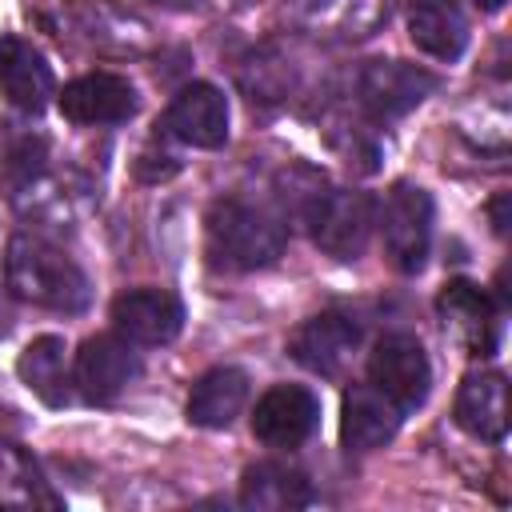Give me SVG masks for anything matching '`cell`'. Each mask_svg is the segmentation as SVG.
Here are the masks:
<instances>
[{
	"instance_id": "7c38bea8",
	"label": "cell",
	"mask_w": 512,
	"mask_h": 512,
	"mask_svg": "<svg viewBox=\"0 0 512 512\" xmlns=\"http://www.w3.org/2000/svg\"><path fill=\"white\" fill-rule=\"evenodd\" d=\"M164 132L188 148H220L228 140V100L216 84H188L164 112Z\"/></svg>"
},
{
	"instance_id": "d4e9b609",
	"label": "cell",
	"mask_w": 512,
	"mask_h": 512,
	"mask_svg": "<svg viewBox=\"0 0 512 512\" xmlns=\"http://www.w3.org/2000/svg\"><path fill=\"white\" fill-rule=\"evenodd\" d=\"M156 4H172V8H184V4H192V0H156Z\"/></svg>"
},
{
	"instance_id": "ac0fdd59",
	"label": "cell",
	"mask_w": 512,
	"mask_h": 512,
	"mask_svg": "<svg viewBox=\"0 0 512 512\" xmlns=\"http://www.w3.org/2000/svg\"><path fill=\"white\" fill-rule=\"evenodd\" d=\"M308 500H312L308 476L280 460L248 464L240 476V504L252 512H292V508H304Z\"/></svg>"
},
{
	"instance_id": "44dd1931",
	"label": "cell",
	"mask_w": 512,
	"mask_h": 512,
	"mask_svg": "<svg viewBox=\"0 0 512 512\" xmlns=\"http://www.w3.org/2000/svg\"><path fill=\"white\" fill-rule=\"evenodd\" d=\"M20 380L48 404V408H64L72 400V376H68V348L60 336H36L20 360H16Z\"/></svg>"
},
{
	"instance_id": "ffe728a7",
	"label": "cell",
	"mask_w": 512,
	"mask_h": 512,
	"mask_svg": "<svg viewBox=\"0 0 512 512\" xmlns=\"http://www.w3.org/2000/svg\"><path fill=\"white\" fill-rule=\"evenodd\" d=\"M248 404V376L240 368H212L188 392V420L196 428H228Z\"/></svg>"
},
{
	"instance_id": "5bb4252c",
	"label": "cell",
	"mask_w": 512,
	"mask_h": 512,
	"mask_svg": "<svg viewBox=\"0 0 512 512\" xmlns=\"http://www.w3.org/2000/svg\"><path fill=\"white\" fill-rule=\"evenodd\" d=\"M72 124H120L136 112V88L116 72H88L56 96Z\"/></svg>"
},
{
	"instance_id": "277c9868",
	"label": "cell",
	"mask_w": 512,
	"mask_h": 512,
	"mask_svg": "<svg viewBox=\"0 0 512 512\" xmlns=\"http://www.w3.org/2000/svg\"><path fill=\"white\" fill-rule=\"evenodd\" d=\"M376 224H380L388 260L408 276L420 272L432 248V196L420 184L400 180L376 208Z\"/></svg>"
},
{
	"instance_id": "8fae6325",
	"label": "cell",
	"mask_w": 512,
	"mask_h": 512,
	"mask_svg": "<svg viewBox=\"0 0 512 512\" xmlns=\"http://www.w3.org/2000/svg\"><path fill=\"white\" fill-rule=\"evenodd\" d=\"M136 376H140V356L132 352V340L92 336L76 352V388L88 404H112Z\"/></svg>"
},
{
	"instance_id": "603a6c76",
	"label": "cell",
	"mask_w": 512,
	"mask_h": 512,
	"mask_svg": "<svg viewBox=\"0 0 512 512\" xmlns=\"http://www.w3.org/2000/svg\"><path fill=\"white\" fill-rule=\"evenodd\" d=\"M504 208H508V196L500 192V196L492 200V208H488V212H492V228H496L500 236H508V216H504Z\"/></svg>"
},
{
	"instance_id": "7a4b0ae2",
	"label": "cell",
	"mask_w": 512,
	"mask_h": 512,
	"mask_svg": "<svg viewBox=\"0 0 512 512\" xmlns=\"http://www.w3.org/2000/svg\"><path fill=\"white\" fill-rule=\"evenodd\" d=\"M204 232H208V256L216 268H228V272H256V268H268L280 260L284 244H288V228L260 204H248V200H216L208 208V220H204Z\"/></svg>"
},
{
	"instance_id": "30bf717a",
	"label": "cell",
	"mask_w": 512,
	"mask_h": 512,
	"mask_svg": "<svg viewBox=\"0 0 512 512\" xmlns=\"http://www.w3.org/2000/svg\"><path fill=\"white\" fill-rule=\"evenodd\" d=\"M320 424V400L304 384H276L256 400L252 432L268 448H300Z\"/></svg>"
},
{
	"instance_id": "5b68a950",
	"label": "cell",
	"mask_w": 512,
	"mask_h": 512,
	"mask_svg": "<svg viewBox=\"0 0 512 512\" xmlns=\"http://www.w3.org/2000/svg\"><path fill=\"white\" fill-rule=\"evenodd\" d=\"M368 380L400 412L420 408L428 400V384H432V368H428V356H424L420 340L408 336V332L380 336L372 356H368Z\"/></svg>"
},
{
	"instance_id": "484cf974",
	"label": "cell",
	"mask_w": 512,
	"mask_h": 512,
	"mask_svg": "<svg viewBox=\"0 0 512 512\" xmlns=\"http://www.w3.org/2000/svg\"><path fill=\"white\" fill-rule=\"evenodd\" d=\"M216 4H240V0H216Z\"/></svg>"
},
{
	"instance_id": "9a60e30c",
	"label": "cell",
	"mask_w": 512,
	"mask_h": 512,
	"mask_svg": "<svg viewBox=\"0 0 512 512\" xmlns=\"http://www.w3.org/2000/svg\"><path fill=\"white\" fill-rule=\"evenodd\" d=\"M0 92L20 112H44V104L56 96L48 60L20 36H0Z\"/></svg>"
},
{
	"instance_id": "7402d4cb",
	"label": "cell",
	"mask_w": 512,
	"mask_h": 512,
	"mask_svg": "<svg viewBox=\"0 0 512 512\" xmlns=\"http://www.w3.org/2000/svg\"><path fill=\"white\" fill-rule=\"evenodd\" d=\"M40 492L36 464L16 444H0V504H32Z\"/></svg>"
},
{
	"instance_id": "cb8c5ba5",
	"label": "cell",
	"mask_w": 512,
	"mask_h": 512,
	"mask_svg": "<svg viewBox=\"0 0 512 512\" xmlns=\"http://www.w3.org/2000/svg\"><path fill=\"white\" fill-rule=\"evenodd\" d=\"M484 12H496V8H504V0H476Z\"/></svg>"
},
{
	"instance_id": "8992f818",
	"label": "cell",
	"mask_w": 512,
	"mask_h": 512,
	"mask_svg": "<svg viewBox=\"0 0 512 512\" xmlns=\"http://www.w3.org/2000/svg\"><path fill=\"white\" fill-rule=\"evenodd\" d=\"M392 16V0H288V20L320 40H368Z\"/></svg>"
},
{
	"instance_id": "e0dca14e",
	"label": "cell",
	"mask_w": 512,
	"mask_h": 512,
	"mask_svg": "<svg viewBox=\"0 0 512 512\" xmlns=\"http://www.w3.org/2000/svg\"><path fill=\"white\" fill-rule=\"evenodd\" d=\"M452 416L476 440H504V432H508V380L500 372L464 376Z\"/></svg>"
},
{
	"instance_id": "9c48e42d",
	"label": "cell",
	"mask_w": 512,
	"mask_h": 512,
	"mask_svg": "<svg viewBox=\"0 0 512 512\" xmlns=\"http://www.w3.org/2000/svg\"><path fill=\"white\" fill-rule=\"evenodd\" d=\"M112 324L124 340L160 348L180 336L184 328V304L168 288H132L112 300Z\"/></svg>"
},
{
	"instance_id": "52a82bcc",
	"label": "cell",
	"mask_w": 512,
	"mask_h": 512,
	"mask_svg": "<svg viewBox=\"0 0 512 512\" xmlns=\"http://www.w3.org/2000/svg\"><path fill=\"white\" fill-rule=\"evenodd\" d=\"M436 312L444 328L460 340L468 356H492L500 348V308L492 296L472 280H448L436 296Z\"/></svg>"
},
{
	"instance_id": "d6986e66",
	"label": "cell",
	"mask_w": 512,
	"mask_h": 512,
	"mask_svg": "<svg viewBox=\"0 0 512 512\" xmlns=\"http://www.w3.org/2000/svg\"><path fill=\"white\" fill-rule=\"evenodd\" d=\"M408 36L432 60H460L468 48V20L452 0H416L408 12Z\"/></svg>"
},
{
	"instance_id": "6da1fadb",
	"label": "cell",
	"mask_w": 512,
	"mask_h": 512,
	"mask_svg": "<svg viewBox=\"0 0 512 512\" xmlns=\"http://www.w3.org/2000/svg\"><path fill=\"white\" fill-rule=\"evenodd\" d=\"M4 284L12 288V296L52 312H84L92 300L80 264L28 232H16L4 248Z\"/></svg>"
},
{
	"instance_id": "ba28073f",
	"label": "cell",
	"mask_w": 512,
	"mask_h": 512,
	"mask_svg": "<svg viewBox=\"0 0 512 512\" xmlns=\"http://www.w3.org/2000/svg\"><path fill=\"white\" fill-rule=\"evenodd\" d=\"M436 88H440L436 72H428L420 64H404V60H368L356 76V92H360L364 108L384 120L412 112Z\"/></svg>"
},
{
	"instance_id": "2e32d148",
	"label": "cell",
	"mask_w": 512,
	"mask_h": 512,
	"mask_svg": "<svg viewBox=\"0 0 512 512\" xmlns=\"http://www.w3.org/2000/svg\"><path fill=\"white\" fill-rule=\"evenodd\" d=\"M400 428V408L368 388V384H356L344 392V404H340V440L348 452H376L384 448Z\"/></svg>"
},
{
	"instance_id": "4fadbf2b",
	"label": "cell",
	"mask_w": 512,
	"mask_h": 512,
	"mask_svg": "<svg viewBox=\"0 0 512 512\" xmlns=\"http://www.w3.org/2000/svg\"><path fill=\"white\" fill-rule=\"evenodd\" d=\"M360 344V324L344 312H320L288 336V356L320 376H336Z\"/></svg>"
},
{
	"instance_id": "3957f363",
	"label": "cell",
	"mask_w": 512,
	"mask_h": 512,
	"mask_svg": "<svg viewBox=\"0 0 512 512\" xmlns=\"http://www.w3.org/2000/svg\"><path fill=\"white\" fill-rule=\"evenodd\" d=\"M300 212L312 232V244L336 260H356L368 248V236L376 228V200L356 188L316 184L312 192H304Z\"/></svg>"
}]
</instances>
